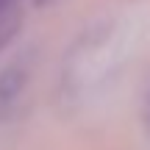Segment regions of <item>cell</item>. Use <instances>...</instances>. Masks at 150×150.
<instances>
[{"mask_svg":"<svg viewBox=\"0 0 150 150\" xmlns=\"http://www.w3.org/2000/svg\"><path fill=\"white\" fill-rule=\"evenodd\" d=\"M20 28V0H0V50L14 39Z\"/></svg>","mask_w":150,"mask_h":150,"instance_id":"6da1fadb","label":"cell"},{"mask_svg":"<svg viewBox=\"0 0 150 150\" xmlns=\"http://www.w3.org/2000/svg\"><path fill=\"white\" fill-rule=\"evenodd\" d=\"M147 122H150V103H147Z\"/></svg>","mask_w":150,"mask_h":150,"instance_id":"7a4b0ae2","label":"cell"}]
</instances>
